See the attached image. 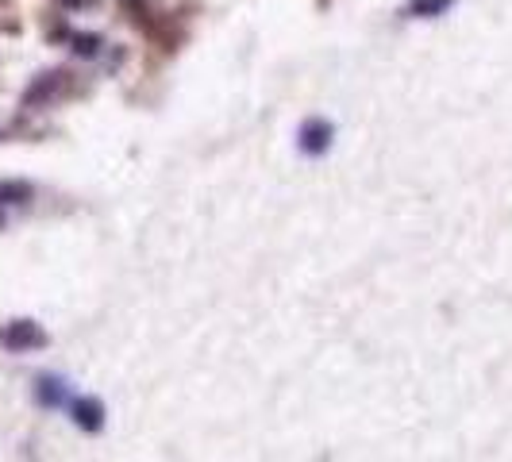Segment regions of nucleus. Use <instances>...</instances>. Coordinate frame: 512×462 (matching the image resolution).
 Here are the masks:
<instances>
[{
  "label": "nucleus",
  "mask_w": 512,
  "mask_h": 462,
  "mask_svg": "<svg viewBox=\"0 0 512 462\" xmlns=\"http://www.w3.org/2000/svg\"><path fill=\"white\" fill-rule=\"evenodd\" d=\"M70 412H74V424L85 432H101L104 428V405L97 397H77V401H70Z\"/></svg>",
  "instance_id": "obj_3"
},
{
  "label": "nucleus",
  "mask_w": 512,
  "mask_h": 462,
  "mask_svg": "<svg viewBox=\"0 0 512 462\" xmlns=\"http://www.w3.org/2000/svg\"><path fill=\"white\" fill-rule=\"evenodd\" d=\"M332 135H335V128L328 124V120L312 116V120H305V124H301L297 143H301V151H305V154L320 158V154H328V147H332Z\"/></svg>",
  "instance_id": "obj_2"
},
{
  "label": "nucleus",
  "mask_w": 512,
  "mask_h": 462,
  "mask_svg": "<svg viewBox=\"0 0 512 462\" xmlns=\"http://www.w3.org/2000/svg\"><path fill=\"white\" fill-rule=\"evenodd\" d=\"M27 185H20V181H12V185H0V224H4V212L8 208H20L27 201Z\"/></svg>",
  "instance_id": "obj_6"
},
{
  "label": "nucleus",
  "mask_w": 512,
  "mask_h": 462,
  "mask_svg": "<svg viewBox=\"0 0 512 462\" xmlns=\"http://www.w3.org/2000/svg\"><path fill=\"white\" fill-rule=\"evenodd\" d=\"M35 401H39L43 409H62V405H70V389H66L62 378L43 374V378L35 382Z\"/></svg>",
  "instance_id": "obj_4"
},
{
  "label": "nucleus",
  "mask_w": 512,
  "mask_h": 462,
  "mask_svg": "<svg viewBox=\"0 0 512 462\" xmlns=\"http://www.w3.org/2000/svg\"><path fill=\"white\" fill-rule=\"evenodd\" d=\"M0 343L8 351H35V347L47 343V335H43L39 324H31V320H12V324L0 328Z\"/></svg>",
  "instance_id": "obj_1"
},
{
  "label": "nucleus",
  "mask_w": 512,
  "mask_h": 462,
  "mask_svg": "<svg viewBox=\"0 0 512 462\" xmlns=\"http://www.w3.org/2000/svg\"><path fill=\"white\" fill-rule=\"evenodd\" d=\"M451 4H455V0H409L405 16H412V20H436V16H443Z\"/></svg>",
  "instance_id": "obj_5"
},
{
  "label": "nucleus",
  "mask_w": 512,
  "mask_h": 462,
  "mask_svg": "<svg viewBox=\"0 0 512 462\" xmlns=\"http://www.w3.org/2000/svg\"><path fill=\"white\" fill-rule=\"evenodd\" d=\"M66 4H74L77 8V4H93V0H66Z\"/></svg>",
  "instance_id": "obj_7"
}]
</instances>
